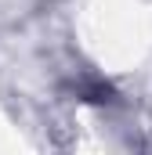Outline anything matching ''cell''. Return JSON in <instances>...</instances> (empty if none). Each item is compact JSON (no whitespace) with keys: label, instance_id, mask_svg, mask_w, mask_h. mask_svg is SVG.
<instances>
[{"label":"cell","instance_id":"cell-1","mask_svg":"<svg viewBox=\"0 0 152 155\" xmlns=\"http://www.w3.org/2000/svg\"><path fill=\"white\" fill-rule=\"evenodd\" d=\"M76 94H80L83 101H94V105L112 101V87H109V83H80V87H76Z\"/></svg>","mask_w":152,"mask_h":155}]
</instances>
